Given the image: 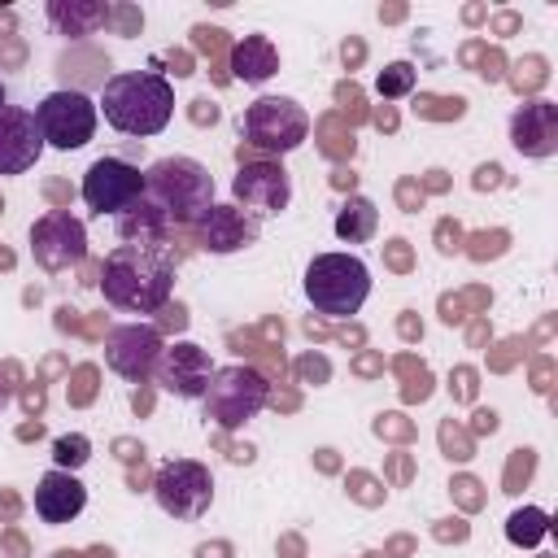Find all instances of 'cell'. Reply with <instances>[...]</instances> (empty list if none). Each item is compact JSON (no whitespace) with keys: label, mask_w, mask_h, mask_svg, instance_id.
<instances>
[{"label":"cell","mask_w":558,"mask_h":558,"mask_svg":"<svg viewBox=\"0 0 558 558\" xmlns=\"http://www.w3.org/2000/svg\"><path fill=\"white\" fill-rule=\"evenodd\" d=\"M100 292L122 314H157L170 305L174 292V257L170 248H135L118 244L109 248L100 266Z\"/></svg>","instance_id":"obj_1"},{"label":"cell","mask_w":558,"mask_h":558,"mask_svg":"<svg viewBox=\"0 0 558 558\" xmlns=\"http://www.w3.org/2000/svg\"><path fill=\"white\" fill-rule=\"evenodd\" d=\"M96 109L105 113V122L113 131L148 140V135H161L170 126V118H174V87L157 70H122V74L105 78Z\"/></svg>","instance_id":"obj_2"},{"label":"cell","mask_w":558,"mask_h":558,"mask_svg":"<svg viewBox=\"0 0 558 558\" xmlns=\"http://www.w3.org/2000/svg\"><path fill=\"white\" fill-rule=\"evenodd\" d=\"M144 201H153L170 227H196L214 209V174L196 157H157L144 170Z\"/></svg>","instance_id":"obj_3"},{"label":"cell","mask_w":558,"mask_h":558,"mask_svg":"<svg viewBox=\"0 0 558 558\" xmlns=\"http://www.w3.org/2000/svg\"><path fill=\"white\" fill-rule=\"evenodd\" d=\"M305 301L327 318H349L371 296V270L357 253H318L305 266Z\"/></svg>","instance_id":"obj_4"},{"label":"cell","mask_w":558,"mask_h":558,"mask_svg":"<svg viewBox=\"0 0 558 558\" xmlns=\"http://www.w3.org/2000/svg\"><path fill=\"white\" fill-rule=\"evenodd\" d=\"M310 135V113L292 96H257L240 113V140L266 157H283L301 148Z\"/></svg>","instance_id":"obj_5"},{"label":"cell","mask_w":558,"mask_h":558,"mask_svg":"<svg viewBox=\"0 0 558 558\" xmlns=\"http://www.w3.org/2000/svg\"><path fill=\"white\" fill-rule=\"evenodd\" d=\"M201 401H205V418H214L222 432H235L266 410L270 384L262 371L231 362V366H214V379H209Z\"/></svg>","instance_id":"obj_6"},{"label":"cell","mask_w":558,"mask_h":558,"mask_svg":"<svg viewBox=\"0 0 558 558\" xmlns=\"http://www.w3.org/2000/svg\"><path fill=\"white\" fill-rule=\"evenodd\" d=\"M96 122H100L96 100L83 96V92H74V87L48 92V96L35 105V126H39L44 144H48V148H61V153L83 148V144L96 135Z\"/></svg>","instance_id":"obj_7"},{"label":"cell","mask_w":558,"mask_h":558,"mask_svg":"<svg viewBox=\"0 0 558 558\" xmlns=\"http://www.w3.org/2000/svg\"><path fill=\"white\" fill-rule=\"evenodd\" d=\"M153 497H157V506H161L170 519L192 523V519H201V514L209 510V501H214V475H209V466L196 462V458H170V462H161V471H157V480H153Z\"/></svg>","instance_id":"obj_8"},{"label":"cell","mask_w":558,"mask_h":558,"mask_svg":"<svg viewBox=\"0 0 558 558\" xmlns=\"http://www.w3.org/2000/svg\"><path fill=\"white\" fill-rule=\"evenodd\" d=\"M31 257L39 270L57 275L87 257V227L70 209H48L31 222Z\"/></svg>","instance_id":"obj_9"},{"label":"cell","mask_w":558,"mask_h":558,"mask_svg":"<svg viewBox=\"0 0 558 558\" xmlns=\"http://www.w3.org/2000/svg\"><path fill=\"white\" fill-rule=\"evenodd\" d=\"M231 201L248 214V218H275L292 205V179L279 161L262 157V161H240L235 179H231Z\"/></svg>","instance_id":"obj_10"},{"label":"cell","mask_w":558,"mask_h":558,"mask_svg":"<svg viewBox=\"0 0 558 558\" xmlns=\"http://www.w3.org/2000/svg\"><path fill=\"white\" fill-rule=\"evenodd\" d=\"M144 196V174L140 166H131L126 157H96L83 174V201L96 214L118 218L122 209H131Z\"/></svg>","instance_id":"obj_11"},{"label":"cell","mask_w":558,"mask_h":558,"mask_svg":"<svg viewBox=\"0 0 558 558\" xmlns=\"http://www.w3.org/2000/svg\"><path fill=\"white\" fill-rule=\"evenodd\" d=\"M166 340L153 323H118L109 336H105V362L113 375H122L126 384H144L153 379V366L161 357Z\"/></svg>","instance_id":"obj_12"},{"label":"cell","mask_w":558,"mask_h":558,"mask_svg":"<svg viewBox=\"0 0 558 558\" xmlns=\"http://www.w3.org/2000/svg\"><path fill=\"white\" fill-rule=\"evenodd\" d=\"M153 379H157L161 392H174L183 401H201L209 379H214V362L196 340H174V344L161 349V357L153 366Z\"/></svg>","instance_id":"obj_13"},{"label":"cell","mask_w":558,"mask_h":558,"mask_svg":"<svg viewBox=\"0 0 558 558\" xmlns=\"http://www.w3.org/2000/svg\"><path fill=\"white\" fill-rule=\"evenodd\" d=\"M44 148L48 144L35 126V113L22 105H0V174H26Z\"/></svg>","instance_id":"obj_14"},{"label":"cell","mask_w":558,"mask_h":558,"mask_svg":"<svg viewBox=\"0 0 558 558\" xmlns=\"http://www.w3.org/2000/svg\"><path fill=\"white\" fill-rule=\"evenodd\" d=\"M510 144L523 157H554L558 153V105L554 100H527L510 113Z\"/></svg>","instance_id":"obj_15"},{"label":"cell","mask_w":558,"mask_h":558,"mask_svg":"<svg viewBox=\"0 0 558 558\" xmlns=\"http://www.w3.org/2000/svg\"><path fill=\"white\" fill-rule=\"evenodd\" d=\"M201 231V248L205 253H240L248 244H257V218H248L240 205H218L196 222Z\"/></svg>","instance_id":"obj_16"},{"label":"cell","mask_w":558,"mask_h":558,"mask_svg":"<svg viewBox=\"0 0 558 558\" xmlns=\"http://www.w3.org/2000/svg\"><path fill=\"white\" fill-rule=\"evenodd\" d=\"M83 506H87V488L78 484L74 471L52 466V471L39 475V484H35V514L44 523H52V527L57 523H70V519L83 514Z\"/></svg>","instance_id":"obj_17"},{"label":"cell","mask_w":558,"mask_h":558,"mask_svg":"<svg viewBox=\"0 0 558 558\" xmlns=\"http://www.w3.org/2000/svg\"><path fill=\"white\" fill-rule=\"evenodd\" d=\"M113 227H118V240L122 244H135V248H166V240H170V222H166V214L153 205V201H135L131 209H122L118 218H113Z\"/></svg>","instance_id":"obj_18"},{"label":"cell","mask_w":558,"mask_h":558,"mask_svg":"<svg viewBox=\"0 0 558 558\" xmlns=\"http://www.w3.org/2000/svg\"><path fill=\"white\" fill-rule=\"evenodd\" d=\"M275 70H279V52H275V44H270L266 35H244V39L231 48V78L257 87V83H266Z\"/></svg>","instance_id":"obj_19"},{"label":"cell","mask_w":558,"mask_h":558,"mask_svg":"<svg viewBox=\"0 0 558 558\" xmlns=\"http://www.w3.org/2000/svg\"><path fill=\"white\" fill-rule=\"evenodd\" d=\"M105 17H109V4L100 0H52L48 4V22L61 35H92Z\"/></svg>","instance_id":"obj_20"},{"label":"cell","mask_w":558,"mask_h":558,"mask_svg":"<svg viewBox=\"0 0 558 558\" xmlns=\"http://www.w3.org/2000/svg\"><path fill=\"white\" fill-rule=\"evenodd\" d=\"M375 227H379V209H375V201H366V196H349V201L336 209V235H340L344 244H366V240L375 235Z\"/></svg>","instance_id":"obj_21"},{"label":"cell","mask_w":558,"mask_h":558,"mask_svg":"<svg viewBox=\"0 0 558 558\" xmlns=\"http://www.w3.org/2000/svg\"><path fill=\"white\" fill-rule=\"evenodd\" d=\"M545 532H549V514L541 506H523L506 519V541L519 549H536L545 541Z\"/></svg>","instance_id":"obj_22"},{"label":"cell","mask_w":558,"mask_h":558,"mask_svg":"<svg viewBox=\"0 0 558 558\" xmlns=\"http://www.w3.org/2000/svg\"><path fill=\"white\" fill-rule=\"evenodd\" d=\"M87 458H92V440L83 432H65V436L52 440V466L78 471V466H87Z\"/></svg>","instance_id":"obj_23"},{"label":"cell","mask_w":558,"mask_h":558,"mask_svg":"<svg viewBox=\"0 0 558 558\" xmlns=\"http://www.w3.org/2000/svg\"><path fill=\"white\" fill-rule=\"evenodd\" d=\"M375 92H379L384 100H401V96H410V92H414V65H410V61H392V65H384V70L375 74Z\"/></svg>","instance_id":"obj_24"},{"label":"cell","mask_w":558,"mask_h":558,"mask_svg":"<svg viewBox=\"0 0 558 558\" xmlns=\"http://www.w3.org/2000/svg\"><path fill=\"white\" fill-rule=\"evenodd\" d=\"M0 105H9V92H4V83H0Z\"/></svg>","instance_id":"obj_25"},{"label":"cell","mask_w":558,"mask_h":558,"mask_svg":"<svg viewBox=\"0 0 558 558\" xmlns=\"http://www.w3.org/2000/svg\"><path fill=\"white\" fill-rule=\"evenodd\" d=\"M0 410H4V388H0Z\"/></svg>","instance_id":"obj_26"}]
</instances>
